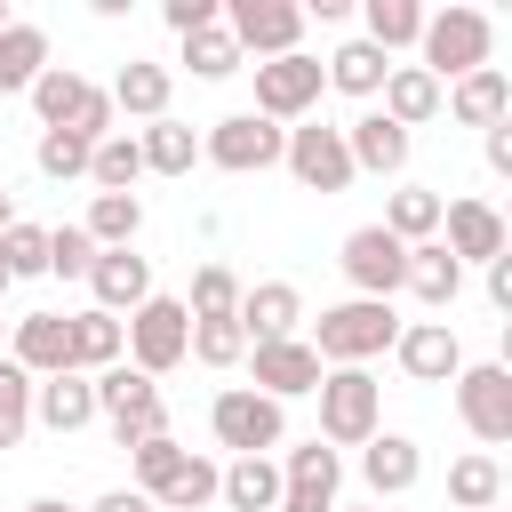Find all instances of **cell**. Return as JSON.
<instances>
[{
  "label": "cell",
  "instance_id": "obj_6",
  "mask_svg": "<svg viewBox=\"0 0 512 512\" xmlns=\"http://www.w3.org/2000/svg\"><path fill=\"white\" fill-rule=\"evenodd\" d=\"M304 16H312V8H296V0H224V32H232V48H240V56H256V64L296 56Z\"/></svg>",
  "mask_w": 512,
  "mask_h": 512
},
{
  "label": "cell",
  "instance_id": "obj_48",
  "mask_svg": "<svg viewBox=\"0 0 512 512\" xmlns=\"http://www.w3.org/2000/svg\"><path fill=\"white\" fill-rule=\"evenodd\" d=\"M488 304L512 312V256H488Z\"/></svg>",
  "mask_w": 512,
  "mask_h": 512
},
{
  "label": "cell",
  "instance_id": "obj_22",
  "mask_svg": "<svg viewBox=\"0 0 512 512\" xmlns=\"http://www.w3.org/2000/svg\"><path fill=\"white\" fill-rule=\"evenodd\" d=\"M360 480H368L376 496H408V488L424 480V448H416L408 432H376V440L360 448Z\"/></svg>",
  "mask_w": 512,
  "mask_h": 512
},
{
  "label": "cell",
  "instance_id": "obj_56",
  "mask_svg": "<svg viewBox=\"0 0 512 512\" xmlns=\"http://www.w3.org/2000/svg\"><path fill=\"white\" fill-rule=\"evenodd\" d=\"M328 512H360V504H328Z\"/></svg>",
  "mask_w": 512,
  "mask_h": 512
},
{
  "label": "cell",
  "instance_id": "obj_5",
  "mask_svg": "<svg viewBox=\"0 0 512 512\" xmlns=\"http://www.w3.org/2000/svg\"><path fill=\"white\" fill-rule=\"evenodd\" d=\"M128 360H136V376H168V368H184V344H192V312L176 304V296H144L136 312H128Z\"/></svg>",
  "mask_w": 512,
  "mask_h": 512
},
{
  "label": "cell",
  "instance_id": "obj_42",
  "mask_svg": "<svg viewBox=\"0 0 512 512\" xmlns=\"http://www.w3.org/2000/svg\"><path fill=\"white\" fill-rule=\"evenodd\" d=\"M32 432V376L16 360H0V448H16Z\"/></svg>",
  "mask_w": 512,
  "mask_h": 512
},
{
  "label": "cell",
  "instance_id": "obj_58",
  "mask_svg": "<svg viewBox=\"0 0 512 512\" xmlns=\"http://www.w3.org/2000/svg\"><path fill=\"white\" fill-rule=\"evenodd\" d=\"M24 512H40V504H24Z\"/></svg>",
  "mask_w": 512,
  "mask_h": 512
},
{
  "label": "cell",
  "instance_id": "obj_2",
  "mask_svg": "<svg viewBox=\"0 0 512 512\" xmlns=\"http://www.w3.org/2000/svg\"><path fill=\"white\" fill-rule=\"evenodd\" d=\"M384 432V384L368 376V368H328L320 376V432L312 440H328V448H368Z\"/></svg>",
  "mask_w": 512,
  "mask_h": 512
},
{
  "label": "cell",
  "instance_id": "obj_34",
  "mask_svg": "<svg viewBox=\"0 0 512 512\" xmlns=\"http://www.w3.org/2000/svg\"><path fill=\"white\" fill-rule=\"evenodd\" d=\"M360 24H368L360 40L392 56V48H416V32H424V8H416V0H360Z\"/></svg>",
  "mask_w": 512,
  "mask_h": 512
},
{
  "label": "cell",
  "instance_id": "obj_47",
  "mask_svg": "<svg viewBox=\"0 0 512 512\" xmlns=\"http://www.w3.org/2000/svg\"><path fill=\"white\" fill-rule=\"evenodd\" d=\"M160 16H168L176 40H192V32H208V24L224 16V0H160Z\"/></svg>",
  "mask_w": 512,
  "mask_h": 512
},
{
  "label": "cell",
  "instance_id": "obj_26",
  "mask_svg": "<svg viewBox=\"0 0 512 512\" xmlns=\"http://www.w3.org/2000/svg\"><path fill=\"white\" fill-rule=\"evenodd\" d=\"M400 288H408L416 304L448 312V304H456V288H464V264H456L440 240H416V248H408V280H400Z\"/></svg>",
  "mask_w": 512,
  "mask_h": 512
},
{
  "label": "cell",
  "instance_id": "obj_8",
  "mask_svg": "<svg viewBox=\"0 0 512 512\" xmlns=\"http://www.w3.org/2000/svg\"><path fill=\"white\" fill-rule=\"evenodd\" d=\"M208 432H216V448H232V456H264V448H280L288 416H280V400H264L256 384H232V392H216Z\"/></svg>",
  "mask_w": 512,
  "mask_h": 512
},
{
  "label": "cell",
  "instance_id": "obj_29",
  "mask_svg": "<svg viewBox=\"0 0 512 512\" xmlns=\"http://www.w3.org/2000/svg\"><path fill=\"white\" fill-rule=\"evenodd\" d=\"M40 72H48V32L24 24V16H8V32H0V104L24 96Z\"/></svg>",
  "mask_w": 512,
  "mask_h": 512
},
{
  "label": "cell",
  "instance_id": "obj_12",
  "mask_svg": "<svg viewBox=\"0 0 512 512\" xmlns=\"http://www.w3.org/2000/svg\"><path fill=\"white\" fill-rule=\"evenodd\" d=\"M344 280L360 288V296H376V304H392L400 296V280H408V248L384 232V224H360V232H344Z\"/></svg>",
  "mask_w": 512,
  "mask_h": 512
},
{
  "label": "cell",
  "instance_id": "obj_44",
  "mask_svg": "<svg viewBox=\"0 0 512 512\" xmlns=\"http://www.w3.org/2000/svg\"><path fill=\"white\" fill-rule=\"evenodd\" d=\"M128 456H136V480H144V488H136V496H160V488H168V480H176V464H184V456H192V448H176V440H168V432H152V440H136V448H128Z\"/></svg>",
  "mask_w": 512,
  "mask_h": 512
},
{
  "label": "cell",
  "instance_id": "obj_41",
  "mask_svg": "<svg viewBox=\"0 0 512 512\" xmlns=\"http://www.w3.org/2000/svg\"><path fill=\"white\" fill-rule=\"evenodd\" d=\"M200 504H216V464H208V456H184L176 480L152 496V512H200Z\"/></svg>",
  "mask_w": 512,
  "mask_h": 512
},
{
  "label": "cell",
  "instance_id": "obj_13",
  "mask_svg": "<svg viewBox=\"0 0 512 512\" xmlns=\"http://www.w3.org/2000/svg\"><path fill=\"white\" fill-rule=\"evenodd\" d=\"M248 368H256V392L264 400H296V392H320V352L304 336H280V344H248Z\"/></svg>",
  "mask_w": 512,
  "mask_h": 512
},
{
  "label": "cell",
  "instance_id": "obj_28",
  "mask_svg": "<svg viewBox=\"0 0 512 512\" xmlns=\"http://www.w3.org/2000/svg\"><path fill=\"white\" fill-rule=\"evenodd\" d=\"M336 480H344V456H336L328 440H304V448H288V456H280V488H288V496L336 504Z\"/></svg>",
  "mask_w": 512,
  "mask_h": 512
},
{
  "label": "cell",
  "instance_id": "obj_53",
  "mask_svg": "<svg viewBox=\"0 0 512 512\" xmlns=\"http://www.w3.org/2000/svg\"><path fill=\"white\" fill-rule=\"evenodd\" d=\"M40 512H72V504H56V496H40Z\"/></svg>",
  "mask_w": 512,
  "mask_h": 512
},
{
  "label": "cell",
  "instance_id": "obj_55",
  "mask_svg": "<svg viewBox=\"0 0 512 512\" xmlns=\"http://www.w3.org/2000/svg\"><path fill=\"white\" fill-rule=\"evenodd\" d=\"M8 288H16V280H8V264H0V296H8Z\"/></svg>",
  "mask_w": 512,
  "mask_h": 512
},
{
  "label": "cell",
  "instance_id": "obj_39",
  "mask_svg": "<svg viewBox=\"0 0 512 512\" xmlns=\"http://www.w3.org/2000/svg\"><path fill=\"white\" fill-rule=\"evenodd\" d=\"M184 312H192V320H232V312H240V280H232V264H200Z\"/></svg>",
  "mask_w": 512,
  "mask_h": 512
},
{
  "label": "cell",
  "instance_id": "obj_18",
  "mask_svg": "<svg viewBox=\"0 0 512 512\" xmlns=\"http://www.w3.org/2000/svg\"><path fill=\"white\" fill-rule=\"evenodd\" d=\"M32 424H48L56 440H64V432H80V424H96V384H88L80 368L40 376V384H32Z\"/></svg>",
  "mask_w": 512,
  "mask_h": 512
},
{
  "label": "cell",
  "instance_id": "obj_16",
  "mask_svg": "<svg viewBox=\"0 0 512 512\" xmlns=\"http://www.w3.org/2000/svg\"><path fill=\"white\" fill-rule=\"evenodd\" d=\"M392 352H400V368H408L416 384H456V368H464V344H456L448 320H408V328L392 336Z\"/></svg>",
  "mask_w": 512,
  "mask_h": 512
},
{
  "label": "cell",
  "instance_id": "obj_30",
  "mask_svg": "<svg viewBox=\"0 0 512 512\" xmlns=\"http://www.w3.org/2000/svg\"><path fill=\"white\" fill-rule=\"evenodd\" d=\"M136 152H144V168H152V176H192L200 136H192L184 120H144V128H136Z\"/></svg>",
  "mask_w": 512,
  "mask_h": 512
},
{
  "label": "cell",
  "instance_id": "obj_23",
  "mask_svg": "<svg viewBox=\"0 0 512 512\" xmlns=\"http://www.w3.org/2000/svg\"><path fill=\"white\" fill-rule=\"evenodd\" d=\"M280 464L272 456H232L224 472H216V504H232V512H280Z\"/></svg>",
  "mask_w": 512,
  "mask_h": 512
},
{
  "label": "cell",
  "instance_id": "obj_15",
  "mask_svg": "<svg viewBox=\"0 0 512 512\" xmlns=\"http://www.w3.org/2000/svg\"><path fill=\"white\" fill-rule=\"evenodd\" d=\"M440 248L456 264H488V256H504V216L488 200H440Z\"/></svg>",
  "mask_w": 512,
  "mask_h": 512
},
{
  "label": "cell",
  "instance_id": "obj_50",
  "mask_svg": "<svg viewBox=\"0 0 512 512\" xmlns=\"http://www.w3.org/2000/svg\"><path fill=\"white\" fill-rule=\"evenodd\" d=\"M88 512H152V496H136V488H112V496H96Z\"/></svg>",
  "mask_w": 512,
  "mask_h": 512
},
{
  "label": "cell",
  "instance_id": "obj_49",
  "mask_svg": "<svg viewBox=\"0 0 512 512\" xmlns=\"http://www.w3.org/2000/svg\"><path fill=\"white\" fill-rule=\"evenodd\" d=\"M488 168H496V176H512V120H496V128H488Z\"/></svg>",
  "mask_w": 512,
  "mask_h": 512
},
{
  "label": "cell",
  "instance_id": "obj_3",
  "mask_svg": "<svg viewBox=\"0 0 512 512\" xmlns=\"http://www.w3.org/2000/svg\"><path fill=\"white\" fill-rule=\"evenodd\" d=\"M416 48H424V72L448 88V80H464V72H480V64H488V48H496V24H488L480 8H440V16H424Z\"/></svg>",
  "mask_w": 512,
  "mask_h": 512
},
{
  "label": "cell",
  "instance_id": "obj_40",
  "mask_svg": "<svg viewBox=\"0 0 512 512\" xmlns=\"http://www.w3.org/2000/svg\"><path fill=\"white\" fill-rule=\"evenodd\" d=\"M184 360H200V368H240V360H248V336H240V320H192V344H184Z\"/></svg>",
  "mask_w": 512,
  "mask_h": 512
},
{
  "label": "cell",
  "instance_id": "obj_54",
  "mask_svg": "<svg viewBox=\"0 0 512 512\" xmlns=\"http://www.w3.org/2000/svg\"><path fill=\"white\" fill-rule=\"evenodd\" d=\"M0 360H8V320H0Z\"/></svg>",
  "mask_w": 512,
  "mask_h": 512
},
{
  "label": "cell",
  "instance_id": "obj_37",
  "mask_svg": "<svg viewBox=\"0 0 512 512\" xmlns=\"http://www.w3.org/2000/svg\"><path fill=\"white\" fill-rule=\"evenodd\" d=\"M136 176H144V152H136V136H120V128H112V136L88 152V184H96V192H128Z\"/></svg>",
  "mask_w": 512,
  "mask_h": 512
},
{
  "label": "cell",
  "instance_id": "obj_11",
  "mask_svg": "<svg viewBox=\"0 0 512 512\" xmlns=\"http://www.w3.org/2000/svg\"><path fill=\"white\" fill-rule=\"evenodd\" d=\"M280 168H288L304 192H344V184H352L344 128H328V120H304V128H288V144H280Z\"/></svg>",
  "mask_w": 512,
  "mask_h": 512
},
{
  "label": "cell",
  "instance_id": "obj_59",
  "mask_svg": "<svg viewBox=\"0 0 512 512\" xmlns=\"http://www.w3.org/2000/svg\"><path fill=\"white\" fill-rule=\"evenodd\" d=\"M0 128H8V120H0Z\"/></svg>",
  "mask_w": 512,
  "mask_h": 512
},
{
  "label": "cell",
  "instance_id": "obj_52",
  "mask_svg": "<svg viewBox=\"0 0 512 512\" xmlns=\"http://www.w3.org/2000/svg\"><path fill=\"white\" fill-rule=\"evenodd\" d=\"M8 224H16V192L0 184V232H8Z\"/></svg>",
  "mask_w": 512,
  "mask_h": 512
},
{
  "label": "cell",
  "instance_id": "obj_24",
  "mask_svg": "<svg viewBox=\"0 0 512 512\" xmlns=\"http://www.w3.org/2000/svg\"><path fill=\"white\" fill-rule=\"evenodd\" d=\"M104 96H112V112H128V120H168V96H176V80H168V64H144V56H128V64H120V80H112Z\"/></svg>",
  "mask_w": 512,
  "mask_h": 512
},
{
  "label": "cell",
  "instance_id": "obj_57",
  "mask_svg": "<svg viewBox=\"0 0 512 512\" xmlns=\"http://www.w3.org/2000/svg\"><path fill=\"white\" fill-rule=\"evenodd\" d=\"M0 32H8V0H0Z\"/></svg>",
  "mask_w": 512,
  "mask_h": 512
},
{
  "label": "cell",
  "instance_id": "obj_25",
  "mask_svg": "<svg viewBox=\"0 0 512 512\" xmlns=\"http://www.w3.org/2000/svg\"><path fill=\"white\" fill-rule=\"evenodd\" d=\"M376 96H384V104H376V112H384V120H392V128H424V120H432V112H440V80H432V72H424V64H392V72H384V88H376Z\"/></svg>",
  "mask_w": 512,
  "mask_h": 512
},
{
  "label": "cell",
  "instance_id": "obj_4",
  "mask_svg": "<svg viewBox=\"0 0 512 512\" xmlns=\"http://www.w3.org/2000/svg\"><path fill=\"white\" fill-rule=\"evenodd\" d=\"M96 384V416L112 424V440L120 448H136V440H152V432H168V408H160V384L152 376H136L128 360L120 368H104V376H88Z\"/></svg>",
  "mask_w": 512,
  "mask_h": 512
},
{
  "label": "cell",
  "instance_id": "obj_51",
  "mask_svg": "<svg viewBox=\"0 0 512 512\" xmlns=\"http://www.w3.org/2000/svg\"><path fill=\"white\" fill-rule=\"evenodd\" d=\"M280 512H328V504H312V496H280Z\"/></svg>",
  "mask_w": 512,
  "mask_h": 512
},
{
  "label": "cell",
  "instance_id": "obj_20",
  "mask_svg": "<svg viewBox=\"0 0 512 512\" xmlns=\"http://www.w3.org/2000/svg\"><path fill=\"white\" fill-rule=\"evenodd\" d=\"M408 128H392L384 112H360L352 128H344V152H352V176H400L408 168Z\"/></svg>",
  "mask_w": 512,
  "mask_h": 512
},
{
  "label": "cell",
  "instance_id": "obj_35",
  "mask_svg": "<svg viewBox=\"0 0 512 512\" xmlns=\"http://www.w3.org/2000/svg\"><path fill=\"white\" fill-rule=\"evenodd\" d=\"M320 72H328V88H344V96H376V88H384V72H392V56H384V48H368V40H344Z\"/></svg>",
  "mask_w": 512,
  "mask_h": 512
},
{
  "label": "cell",
  "instance_id": "obj_7",
  "mask_svg": "<svg viewBox=\"0 0 512 512\" xmlns=\"http://www.w3.org/2000/svg\"><path fill=\"white\" fill-rule=\"evenodd\" d=\"M456 416L480 448H504L512 440V368L504 360H472L456 368Z\"/></svg>",
  "mask_w": 512,
  "mask_h": 512
},
{
  "label": "cell",
  "instance_id": "obj_31",
  "mask_svg": "<svg viewBox=\"0 0 512 512\" xmlns=\"http://www.w3.org/2000/svg\"><path fill=\"white\" fill-rule=\"evenodd\" d=\"M448 504L456 512H496L504 504V464L480 448V456H456L448 464Z\"/></svg>",
  "mask_w": 512,
  "mask_h": 512
},
{
  "label": "cell",
  "instance_id": "obj_45",
  "mask_svg": "<svg viewBox=\"0 0 512 512\" xmlns=\"http://www.w3.org/2000/svg\"><path fill=\"white\" fill-rule=\"evenodd\" d=\"M0 264H8V280H32V272H48V232L16 216V224L0 232Z\"/></svg>",
  "mask_w": 512,
  "mask_h": 512
},
{
  "label": "cell",
  "instance_id": "obj_46",
  "mask_svg": "<svg viewBox=\"0 0 512 512\" xmlns=\"http://www.w3.org/2000/svg\"><path fill=\"white\" fill-rule=\"evenodd\" d=\"M88 264H96V240H88L80 224H56V232H48V272H64V280H88Z\"/></svg>",
  "mask_w": 512,
  "mask_h": 512
},
{
  "label": "cell",
  "instance_id": "obj_32",
  "mask_svg": "<svg viewBox=\"0 0 512 512\" xmlns=\"http://www.w3.org/2000/svg\"><path fill=\"white\" fill-rule=\"evenodd\" d=\"M88 88H96V80H80L72 64H48V72H40V80H32L24 96H32V112H40V128H72V112L88 104Z\"/></svg>",
  "mask_w": 512,
  "mask_h": 512
},
{
  "label": "cell",
  "instance_id": "obj_36",
  "mask_svg": "<svg viewBox=\"0 0 512 512\" xmlns=\"http://www.w3.org/2000/svg\"><path fill=\"white\" fill-rule=\"evenodd\" d=\"M384 232H392L400 248H416V240H440V192H424V184L392 192V208H384Z\"/></svg>",
  "mask_w": 512,
  "mask_h": 512
},
{
  "label": "cell",
  "instance_id": "obj_9",
  "mask_svg": "<svg viewBox=\"0 0 512 512\" xmlns=\"http://www.w3.org/2000/svg\"><path fill=\"white\" fill-rule=\"evenodd\" d=\"M280 144H288V128H272L256 112H224L200 136V160H216L224 176H264V168H280Z\"/></svg>",
  "mask_w": 512,
  "mask_h": 512
},
{
  "label": "cell",
  "instance_id": "obj_14",
  "mask_svg": "<svg viewBox=\"0 0 512 512\" xmlns=\"http://www.w3.org/2000/svg\"><path fill=\"white\" fill-rule=\"evenodd\" d=\"M8 360L40 384V376H56V368H72V320L64 312H24V320H8Z\"/></svg>",
  "mask_w": 512,
  "mask_h": 512
},
{
  "label": "cell",
  "instance_id": "obj_27",
  "mask_svg": "<svg viewBox=\"0 0 512 512\" xmlns=\"http://www.w3.org/2000/svg\"><path fill=\"white\" fill-rule=\"evenodd\" d=\"M64 320H72V368H80V376H104V368H120V360H128V336H120V320H112V312H96V304H88V312H64Z\"/></svg>",
  "mask_w": 512,
  "mask_h": 512
},
{
  "label": "cell",
  "instance_id": "obj_17",
  "mask_svg": "<svg viewBox=\"0 0 512 512\" xmlns=\"http://www.w3.org/2000/svg\"><path fill=\"white\" fill-rule=\"evenodd\" d=\"M240 336L248 344H280V336H296V320H304V296H296V280H256V288H240Z\"/></svg>",
  "mask_w": 512,
  "mask_h": 512
},
{
  "label": "cell",
  "instance_id": "obj_38",
  "mask_svg": "<svg viewBox=\"0 0 512 512\" xmlns=\"http://www.w3.org/2000/svg\"><path fill=\"white\" fill-rule=\"evenodd\" d=\"M184 64H192V80H232L248 56L232 48V32H224V16H216L208 32H192V40H184Z\"/></svg>",
  "mask_w": 512,
  "mask_h": 512
},
{
  "label": "cell",
  "instance_id": "obj_33",
  "mask_svg": "<svg viewBox=\"0 0 512 512\" xmlns=\"http://www.w3.org/2000/svg\"><path fill=\"white\" fill-rule=\"evenodd\" d=\"M80 232H88L96 248H136V232H144V200H136V192H96Z\"/></svg>",
  "mask_w": 512,
  "mask_h": 512
},
{
  "label": "cell",
  "instance_id": "obj_43",
  "mask_svg": "<svg viewBox=\"0 0 512 512\" xmlns=\"http://www.w3.org/2000/svg\"><path fill=\"white\" fill-rule=\"evenodd\" d=\"M88 152H96L88 136H72V128H40V152H32V160H40V176L64 184V176H88Z\"/></svg>",
  "mask_w": 512,
  "mask_h": 512
},
{
  "label": "cell",
  "instance_id": "obj_10",
  "mask_svg": "<svg viewBox=\"0 0 512 512\" xmlns=\"http://www.w3.org/2000/svg\"><path fill=\"white\" fill-rule=\"evenodd\" d=\"M320 88H328V72H320V56H272V64H256V120H312V104H320Z\"/></svg>",
  "mask_w": 512,
  "mask_h": 512
},
{
  "label": "cell",
  "instance_id": "obj_19",
  "mask_svg": "<svg viewBox=\"0 0 512 512\" xmlns=\"http://www.w3.org/2000/svg\"><path fill=\"white\" fill-rule=\"evenodd\" d=\"M440 104H448V120H464V128H496V120H512V80H504L496 64H480V72L448 80Z\"/></svg>",
  "mask_w": 512,
  "mask_h": 512
},
{
  "label": "cell",
  "instance_id": "obj_1",
  "mask_svg": "<svg viewBox=\"0 0 512 512\" xmlns=\"http://www.w3.org/2000/svg\"><path fill=\"white\" fill-rule=\"evenodd\" d=\"M392 336H400V312L392 304H376V296H344V304H328L320 320H312V352H320V368H368L376 352H392Z\"/></svg>",
  "mask_w": 512,
  "mask_h": 512
},
{
  "label": "cell",
  "instance_id": "obj_21",
  "mask_svg": "<svg viewBox=\"0 0 512 512\" xmlns=\"http://www.w3.org/2000/svg\"><path fill=\"white\" fill-rule=\"evenodd\" d=\"M88 288H96V312H136V304L152 296V264H144L136 248H96Z\"/></svg>",
  "mask_w": 512,
  "mask_h": 512
}]
</instances>
